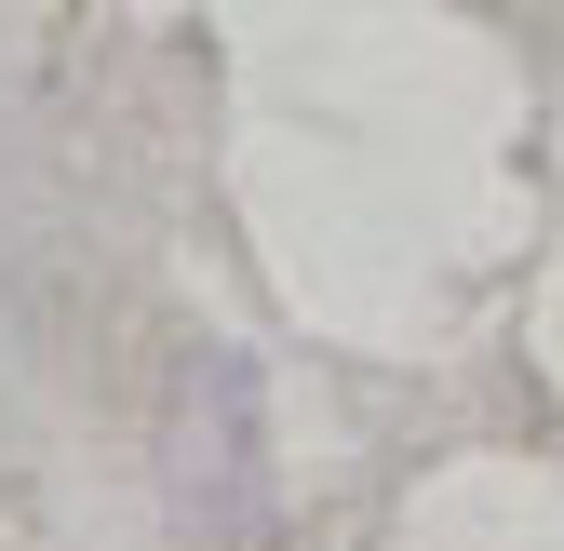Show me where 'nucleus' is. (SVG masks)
Masks as SVG:
<instances>
[{"mask_svg": "<svg viewBox=\"0 0 564 551\" xmlns=\"http://www.w3.org/2000/svg\"><path fill=\"white\" fill-rule=\"evenodd\" d=\"M162 498L188 551H269V444H256V364L188 350L162 403Z\"/></svg>", "mask_w": 564, "mask_h": 551, "instance_id": "obj_1", "label": "nucleus"}]
</instances>
